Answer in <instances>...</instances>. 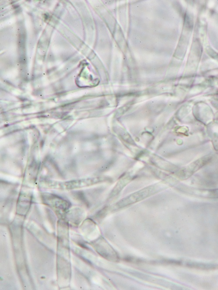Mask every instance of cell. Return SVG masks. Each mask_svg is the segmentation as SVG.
Instances as JSON below:
<instances>
[{
	"instance_id": "obj_1",
	"label": "cell",
	"mask_w": 218,
	"mask_h": 290,
	"mask_svg": "<svg viewBox=\"0 0 218 290\" xmlns=\"http://www.w3.org/2000/svg\"><path fill=\"white\" fill-rule=\"evenodd\" d=\"M153 191V190H151L149 189H145L144 190H141L137 193L132 194L130 197H127L124 199L123 201H120L117 206L120 207H123L140 201L151 194V191Z\"/></svg>"
}]
</instances>
